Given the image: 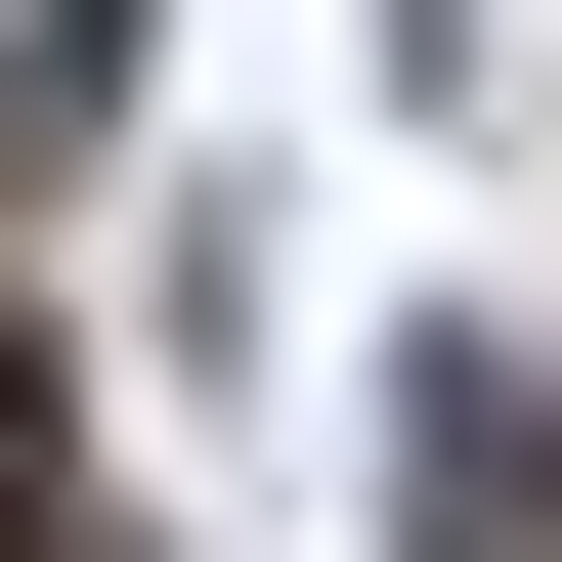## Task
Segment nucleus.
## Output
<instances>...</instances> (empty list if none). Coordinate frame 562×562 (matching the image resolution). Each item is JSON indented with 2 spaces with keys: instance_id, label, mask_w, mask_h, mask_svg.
<instances>
[{
  "instance_id": "1",
  "label": "nucleus",
  "mask_w": 562,
  "mask_h": 562,
  "mask_svg": "<svg viewBox=\"0 0 562 562\" xmlns=\"http://www.w3.org/2000/svg\"><path fill=\"white\" fill-rule=\"evenodd\" d=\"M432 519H476V562H562V390H519V347H432Z\"/></svg>"
},
{
  "instance_id": "2",
  "label": "nucleus",
  "mask_w": 562,
  "mask_h": 562,
  "mask_svg": "<svg viewBox=\"0 0 562 562\" xmlns=\"http://www.w3.org/2000/svg\"><path fill=\"white\" fill-rule=\"evenodd\" d=\"M44 173H87V44H0V216H44Z\"/></svg>"
}]
</instances>
